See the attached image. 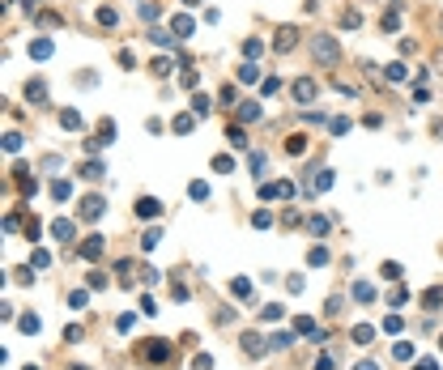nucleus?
I'll return each instance as SVG.
<instances>
[{
  "label": "nucleus",
  "instance_id": "obj_38",
  "mask_svg": "<svg viewBox=\"0 0 443 370\" xmlns=\"http://www.w3.org/2000/svg\"><path fill=\"white\" fill-rule=\"evenodd\" d=\"M311 234H328V221L324 217H311Z\"/></svg>",
  "mask_w": 443,
  "mask_h": 370
},
{
  "label": "nucleus",
  "instance_id": "obj_19",
  "mask_svg": "<svg viewBox=\"0 0 443 370\" xmlns=\"http://www.w3.org/2000/svg\"><path fill=\"white\" fill-rule=\"evenodd\" d=\"M158 238H162V230H158V225H149L145 238H141V247H145V251H153V247H158Z\"/></svg>",
  "mask_w": 443,
  "mask_h": 370
},
{
  "label": "nucleus",
  "instance_id": "obj_43",
  "mask_svg": "<svg viewBox=\"0 0 443 370\" xmlns=\"http://www.w3.org/2000/svg\"><path fill=\"white\" fill-rule=\"evenodd\" d=\"M384 277L388 281H401V264H384Z\"/></svg>",
  "mask_w": 443,
  "mask_h": 370
},
{
  "label": "nucleus",
  "instance_id": "obj_9",
  "mask_svg": "<svg viewBox=\"0 0 443 370\" xmlns=\"http://www.w3.org/2000/svg\"><path fill=\"white\" fill-rule=\"evenodd\" d=\"M354 302H375V285H371V281H358V285H354Z\"/></svg>",
  "mask_w": 443,
  "mask_h": 370
},
{
  "label": "nucleus",
  "instance_id": "obj_8",
  "mask_svg": "<svg viewBox=\"0 0 443 370\" xmlns=\"http://www.w3.org/2000/svg\"><path fill=\"white\" fill-rule=\"evenodd\" d=\"M26 98H30L34 106L47 102V86H43V81H26Z\"/></svg>",
  "mask_w": 443,
  "mask_h": 370
},
{
  "label": "nucleus",
  "instance_id": "obj_10",
  "mask_svg": "<svg viewBox=\"0 0 443 370\" xmlns=\"http://www.w3.org/2000/svg\"><path fill=\"white\" fill-rule=\"evenodd\" d=\"M102 213V196H86L81 200V217H98Z\"/></svg>",
  "mask_w": 443,
  "mask_h": 370
},
{
  "label": "nucleus",
  "instance_id": "obj_29",
  "mask_svg": "<svg viewBox=\"0 0 443 370\" xmlns=\"http://www.w3.org/2000/svg\"><path fill=\"white\" fill-rule=\"evenodd\" d=\"M251 225H256V230H265V225H273V217L260 209V213H251Z\"/></svg>",
  "mask_w": 443,
  "mask_h": 370
},
{
  "label": "nucleus",
  "instance_id": "obj_50",
  "mask_svg": "<svg viewBox=\"0 0 443 370\" xmlns=\"http://www.w3.org/2000/svg\"><path fill=\"white\" fill-rule=\"evenodd\" d=\"M73 370H86V366H73Z\"/></svg>",
  "mask_w": 443,
  "mask_h": 370
},
{
  "label": "nucleus",
  "instance_id": "obj_48",
  "mask_svg": "<svg viewBox=\"0 0 443 370\" xmlns=\"http://www.w3.org/2000/svg\"><path fill=\"white\" fill-rule=\"evenodd\" d=\"M435 68H443V55H439V60H435Z\"/></svg>",
  "mask_w": 443,
  "mask_h": 370
},
{
  "label": "nucleus",
  "instance_id": "obj_24",
  "mask_svg": "<svg viewBox=\"0 0 443 370\" xmlns=\"http://www.w3.org/2000/svg\"><path fill=\"white\" fill-rule=\"evenodd\" d=\"M405 73H409V68H405V60H397V64H388V81H405Z\"/></svg>",
  "mask_w": 443,
  "mask_h": 370
},
{
  "label": "nucleus",
  "instance_id": "obj_39",
  "mask_svg": "<svg viewBox=\"0 0 443 370\" xmlns=\"http://www.w3.org/2000/svg\"><path fill=\"white\" fill-rule=\"evenodd\" d=\"M98 21L102 26H115V9H98Z\"/></svg>",
  "mask_w": 443,
  "mask_h": 370
},
{
  "label": "nucleus",
  "instance_id": "obj_44",
  "mask_svg": "<svg viewBox=\"0 0 443 370\" xmlns=\"http://www.w3.org/2000/svg\"><path fill=\"white\" fill-rule=\"evenodd\" d=\"M316 370H337V362H332V357L324 353V357H320V362H316Z\"/></svg>",
  "mask_w": 443,
  "mask_h": 370
},
{
  "label": "nucleus",
  "instance_id": "obj_7",
  "mask_svg": "<svg viewBox=\"0 0 443 370\" xmlns=\"http://www.w3.org/2000/svg\"><path fill=\"white\" fill-rule=\"evenodd\" d=\"M243 353L247 357H260V353H265V340H260L256 332H247V336H243Z\"/></svg>",
  "mask_w": 443,
  "mask_h": 370
},
{
  "label": "nucleus",
  "instance_id": "obj_13",
  "mask_svg": "<svg viewBox=\"0 0 443 370\" xmlns=\"http://www.w3.org/2000/svg\"><path fill=\"white\" fill-rule=\"evenodd\" d=\"M371 340H375V328H371V324H358V328H354V345H371Z\"/></svg>",
  "mask_w": 443,
  "mask_h": 370
},
{
  "label": "nucleus",
  "instance_id": "obj_6",
  "mask_svg": "<svg viewBox=\"0 0 443 370\" xmlns=\"http://www.w3.org/2000/svg\"><path fill=\"white\" fill-rule=\"evenodd\" d=\"M81 255H86V260H98V255H102V234H90L86 243H81Z\"/></svg>",
  "mask_w": 443,
  "mask_h": 370
},
{
  "label": "nucleus",
  "instance_id": "obj_31",
  "mask_svg": "<svg viewBox=\"0 0 443 370\" xmlns=\"http://www.w3.org/2000/svg\"><path fill=\"white\" fill-rule=\"evenodd\" d=\"M60 124H64V128H81V115L77 111H64V115H60Z\"/></svg>",
  "mask_w": 443,
  "mask_h": 370
},
{
  "label": "nucleus",
  "instance_id": "obj_15",
  "mask_svg": "<svg viewBox=\"0 0 443 370\" xmlns=\"http://www.w3.org/2000/svg\"><path fill=\"white\" fill-rule=\"evenodd\" d=\"M51 196H56V200H68V196H73V183H68V179H56V183H51Z\"/></svg>",
  "mask_w": 443,
  "mask_h": 370
},
{
  "label": "nucleus",
  "instance_id": "obj_1",
  "mask_svg": "<svg viewBox=\"0 0 443 370\" xmlns=\"http://www.w3.org/2000/svg\"><path fill=\"white\" fill-rule=\"evenodd\" d=\"M311 55H316V64H324V68H332L337 64V39H332V34H316V39H311Z\"/></svg>",
  "mask_w": 443,
  "mask_h": 370
},
{
  "label": "nucleus",
  "instance_id": "obj_25",
  "mask_svg": "<svg viewBox=\"0 0 443 370\" xmlns=\"http://www.w3.org/2000/svg\"><path fill=\"white\" fill-rule=\"evenodd\" d=\"M192 128H196V115H179L175 119V132H192Z\"/></svg>",
  "mask_w": 443,
  "mask_h": 370
},
{
  "label": "nucleus",
  "instance_id": "obj_37",
  "mask_svg": "<svg viewBox=\"0 0 443 370\" xmlns=\"http://www.w3.org/2000/svg\"><path fill=\"white\" fill-rule=\"evenodd\" d=\"M277 86H281V81H277V77H269V81H260V90H265V98H269V94H277Z\"/></svg>",
  "mask_w": 443,
  "mask_h": 370
},
{
  "label": "nucleus",
  "instance_id": "obj_40",
  "mask_svg": "<svg viewBox=\"0 0 443 370\" xmlns=\"http://www.w3.org/2000/svg\"><path fill=\"white\" fill-rule=\"evenodd\" d=\"M149 39H153V43H158V47H171V34H166V30H153V34H149Z\"/></svg>",
  "mask_w": 443,
  "mask_h": 370
},
{
  "label": "nucleus",
  "instance_id": "obj_51",
  "mask_svg": "<svg viewBox=\"0 0 443 370\" xmlns=\"http://www.w3.org/2000/svg\"><path fill=\"white\" fill-rule=\"evenodd\" d=\"M439 349H443V340H439Z\"/></svg>",
  "mask_w": 443,
  "mask_h": 370
},
{
  "label": "nucleus",
  "instance_id": "obj_14",
  "mask_svg": "<svg viewBox=\"0 0 443 370\" xmlns=\"http://www.w3.org/2000/svg\"><path fill=\"white\" fill-rule=\"evenodd\" d=\"M171 30L179 34V39H188V34H192L196 26H192V17H175V21H171Z\"/></svg>",
  "mask_w": 443,
  "mask_h": 370
},
{
  "label": "nucleus",
  "instance_id": "obj_2",
  "mask_svg": "<svg viewBox=\"0 0 443 370\" xmlns=\"http://www.w3.org/2000/svg\"><path fill=\"white\" fill-rule=\"evenodd\" d=\"M141 357H145V362H162V357H171V345H166V340L141 345Z\"/></svg>",
  "mask_w": 443,
  "mask_h": 370
},
{
  "label": "nucleus",
  "instance_id": "obj_22",
  "mask_svg": "<svg viewBox=\"0 0 443 370\" xmlns=\"http://www.w3.org/2000/svg\"><path fill=\"white\" fill-rule=\"evenodd\" d=\"M102 170H107V166H102V162H86V166H81V179H98Z\"/></svg>",
  "mask_w": 443,
  "mask_h": 370
},
{
  "label": "nucleus",
  "instance_id": "obj_28",
  "mask_svg": "<svg viewBox=\"0 0 443 370\" xmlns=\"http://www.w3.org/2000/svg\"><path fill=\"white\" fill-rule=\"evenodd\" d=\"M230 294H234V298H247V294H251V285L239 277V281H230Z\"/></svg>",
  "mask_w": 443,
  "mask_h": 370
},
{
  "label": "nucleus",
  "instance_id": "obj_33",
  "mask_svg": "<svg viewBox=\"0 0 443 370\" xmlns=\"http://www.w3.org/2000/svg\"><path fill=\"white\" fill-rule=\"evenodd\" d=\"M21 332H39V315H21Z\"/></svg>",
  "mask_w": 443,
  "mask_h": 370
},
{
  "label": "nucleus",
  "instance_id": "obj_46",
  "mask_svg": "<svg viewBox=\"0 0 443 370\" xmlns=\"http://www.w3.org/2000/svg\"><path fill=\"white\" fill-rule=\"evenodd\" d=\"M358 370H379V366L375 362H358Z\"/></svg>",
  "mask_w": 443,
  "mask_h": 370
},
{
  "label": "nucleus",
  "instance_id": "obj_32",
  "mask_svg": "<svg viewBox=\"0 0 443 370\" xmlns=\"http://www.w3.org/2000/svg\"><path fill=\"white\" fill-rule=\"evenodd\" d=\"M209 366H213L209 353H196V357H192V370H209Z\"/></svg>",
  "mask_w": 443,
  "mask_h": 370
},
{
  "label": "nucleus",
  "instance_id": "obj_3",
  "mask_svg": "<svg viewBox=\"0 0 443 370\" xmlns=\"http://www.w3.org/2000/svg\"><path fill=\"white\" fill-rule=\"evenodd\" d=\"M294 43H298V30H294V26H281L277 39H273V47H277V51H290Z\"/></svg>",
  "mask_w": 443,
  "mask_h": 370
},
{
  "label": "nucleus",
  "instance_id": "obj_41",
  "mask_svg": "<svg viewBox=\"0 0 443 370\" xmlns=\"http://www.w3.org/2000/svg\"><path fill=\"white\" fill-rule=\"evenodd\" d=\"M30 260H34V268H47V264H51V255H47V251H34Z\"/></svg>",
  "mask_w": 443,
  "mask_h": 370
},
{
  "label": "nucleus",
  "instance_id": "obj_20",
  "mask_svg": "<svg viewBox=\"0 0 443 370\" xmlns=\"http://www.w3.org/2000/svg\"><path fill=\"white\" fill-rule=\"evenodd\" d=\"M239 119H243V124H251V119H260V106H256V102H243V106H239Z\"/></svg>",
  "mask_w": 443,
  "mask_h": 370
},
{
  "label": "nucleus",
  "instance_id": "obj_36",
  "mask_svg": "<svg viewBox=\"0 0 443 370\" xmlns=\"http://www.w3.org/2000/svg\"><path fill=\"white\" fill-rule=\"evenodd\" d=\"M328 128H332V136H341V132H350V119H332Z\"/></svg>",
  "mask_w": 443,
  "mask_h": 370
},
{
  "label": "nucleus",
  "instance_id": "obj_34",
  "mask_svg": "<svg viewBox=\"0 0 443 370\" xmlns=\"http://www.w3.org/2000/svg\"><path fill=\"white\" fill-rule=\"evenodd\" d=\"M239 77H243V81H256L260 68H256V64H243V68H239Z\"/></svg>",
  "mask_w": 443,
  "mask_h": 370
},
{
  "label": "nucleus",
  "instance_id": "obj_23",
  "mask_svg": "<svg viewBox=\"0 0 443 370\" xmlns=\"http://www.w3.org/2000/svg\"><path fill=\"white\" fill-rule=\"evenodd\" d=\"M188 196H192V200H209V187L196 179V183H188Z\"/></svg>",
  "mask_w": 443,
  "mask_h": 370
},
{
  "label": "nucleus",
  "instance_id": "obj_5",
  "mask_svg": "<svg viewBox=\"0 0 443 370\" xmlns=\"http://www.w3.org/2000/svg\"><path fill=\"white\" fill-rule=\"evenodd\" d=\"M137 213H141V217H145V221H153V217H158V213H162V205H158V200H153V196H141V200H137Z\"/></svg>",
  "mask_w": 443,
  "mask_h": 370
},
{
  "label": "nucleus",
  "instance_id": "obj_30",
  "mask_svg": "<svg viewBox=\"0 0 443 370\" xmlns=\"http://www.w3.org/2000/svg\"><path fill=\"white\" fill-rule=\"evenodd\" d=\"M243 51H247V55H260V51H265V39H247Z\"/></svg>",
  "mask_w": 443,
  "mask_h": 370
},
{
  "label": "nucleus",
  "instance_id": "obj_45",
  "mask_svg": "<svg viewBox=\"0 0 443 370\" xmlns=\"http://www.w3.org/2000/svg\"><path fill=\"white\" fill-rule=\"evenodd\" d=\"M413 370H439V362H435V357H426V362H418Z\"/></svg>",
  "mask_w": 443,
  "mask_h": 370
},
{
  "label": "nucleus",
  "instance_id": "obj_16",
  "mask_svg": "<svg viewBox=\"0 0 443 370\" xmlns=\"http://www.w3.org/2000/svg\"><path fill=\"white\" fill-rule=\"evenodd\" d=\"M226 136H230V145H234V149H247V132H243V128H234V124H230V128H226Z\"/></svg>",
  "mask_w": 443,
  "mask_h": 370
},
{
  "label": "nucleus",
  "instance_id": "obj_47",
  "mask_svg": "<svg viewBox=\"0 0 443 370\" xmlns=\"http://www.w3.org/2000/svg\"><path fill=\"white\" fill-rule=\"evenodd\" d=\"M184 5H188V9H196V5H200V0H184Z\"/></svg>",
  "mask_w": 443,
  "mask_h": 370
},
{
  "label": "nucleus",
  "instance_id": "obj_12",
  "mask_svg": "<svg viewBox=\"0 0 443 370\" xmlns=\"http://www.w3.org/2000/svg\"><path fill=\"white\" fill-rule=\"evenodd\" d=\"M30 55L34 60H47V55H51V39H34L30 43Z\"/></svg>",
  "mask_w": 443,
  "mask_h": 370
},
{
  "label": "nucleus",
  "instance_id": "obj_26",
  "mask_svg": "<svg viewBox=\"0 0 443 370\" xmlns=\"http://www.w3.org/2000/svg\"><path fill=\"white\" fill-rule=\"evenodd\" d=\"M392 353H397L401 362H409V357H413V345H409V340H397V349H392Z\"/></svg>",
  "mask_w": 443,
  "mask_h": 370
},
{
  "label": "nucleus",
  "instance_id": "obj_42",
  "mask_svg": "<svg viewBox=\"0 0 443 370\" xmlns=\"http://www.w3.org/2000/svg\"><path fill=\"white\" fill-rule=\"evenodd\" d=\"M260 319H265V324H269V319H281V306H265V311H260Z\"/></svg>",
  "mask_w": 443,
  "mask_h": 370
},
{
  "label": "nucleus",
  "instance_id": "obj_4",
  "mask_svg": "<svg viewBox=\"0 0 443 370\" xmlns=\"http://www.w3.org/2000/svg\"><path fill=\"white\" fill-rule=\"evenodd\" d=\"M290 90H294V98H298V102H316V81H303V77H298Z\"/></svg>",
  "mask_w": 443,
  "mask_h": 370
},
{
  "label": "nucleus",
  "instance_id": "obj_18",
  "mask_svg": "<svg viewBox=\"0 0 443 370\" xmlns=\"http://www.w3.org/2000/svg\"><path fill=\"white\" fill-rule=\"evenodd\" d=\"M324 187H332V170H320L311 179V192H324Z\"/></svg>",
  "mask_w": 443,
  "mask_h": 370
},
{
  "label": "nucleus",
  "instance_id": "obj_11",
  "mask_svg": "<svg viewBox=\"0 0 443 370\" xmlns=\"http://www.w3.org/2000/svg\"><path fill=\"white\" fill-rule=\"evenodd\" d=\"M51 234L60 238V243H68V238H73V221H64V217H56V221H51Z\"/></svg>",
  "mask_w": 443,
  "mask_h": 370
},
{
  "label": "nucleus",
  "instance_id": "obj_27",
  "mask_svg": "<svg viewBox=\"0 0 443 370\" xmlns=\"http://www.w3.org/2000/svg\"><path fill=\"white\" fill-rule=\"evenodd\" d=\"M422 302H426V306H430V311H435V306H439V302H443V290H426V294H422Z\"/></svg>",
  "mask_w": 443,
  "mask_h": 370
},
{
  "label": "nucleus",
  "instance_id": "obj_49",
  "mask_svg": "<svg viewBox=\"0 0 443 370\" xmlns=\"http://www.w3.org/2000/svg\"><path fill=\"white\" fill-rule=\"evenodd\" d=\"M26 370H39V366H26Z\"/></svg>",
  "mask_w": 443,
  "mask_h": 370
},
{
  "label": "nucleus",
  "instance_id": "obj_17",
  "mask_svg": "<svg viewBox=\"0 0 443 370\" xmlns=\"http://www.w3.org/2000/svg\"><path fill=\"white\" fill-rule=\"evenodd\" d=\"M209 111H213V102L205 98V94H196V98H192V115H200V119H205Z\"/></svg>",
  "mask_w": 443,
  "mask_h": 370
},
{
  "label": "nucleus",
  "instance_id": "obj_35",
  "mask_svg": "<svg viewBox=\"0 0 443 370\" xmlns=\"http://www.w3.org/2000/svg\"><path fill=\"white\" fill-rule=\"evenodd\" d=\"M5 149H9V153H17V149H21V136H17V132H9V136H5Z\"/></svg>",
  "mask_w": 443,
  "mask_h": 370
},
{
  "label": "nucleus",
  "instance_id": "obj_21",
  "mask_svg": "<svg viewBox=\"0 0 443 370\" xmlns=\"http://www.w3.org/2000/svg\"><path fill=\"white\" fill-rule=\"evenodd\" d=\"M213 170H218V175H230V170H234V158H226V153H218V158H213Z\"/></svg>",
  "mask_w": 443,
  "mask_h": 370
}]
</instances>
